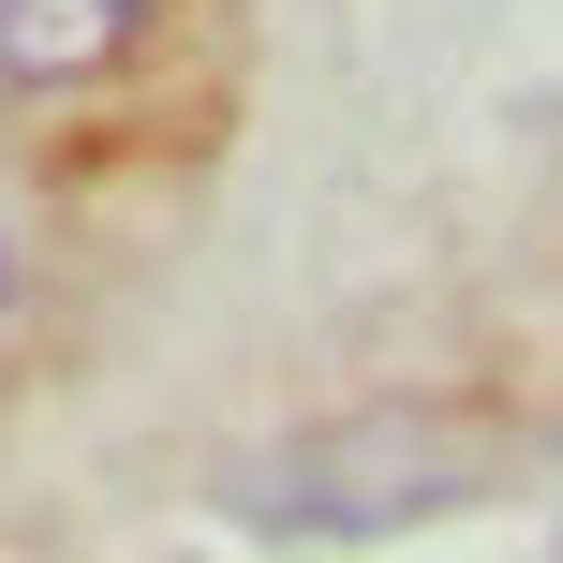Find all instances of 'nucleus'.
<instances>
[{
  "mask_svg": "<svg viewBox=\"0 0 563 563\" xmlns=\"http://www.w3.org/2000/svg\"><path fill=\"white\" fill-rule=\"evenodd\" d=\"M475 489H489L475 430H445V416H341L311 445H282L238 489V519L253 534H416V519L475 505Z\"/></svg>",
  "mask_w": 563,
  "mask_h": 563,
  "instance_id": "nucleus-1",
  "label": "nucleus"
},
{
  "mask_svg": "<svg viewBox=\"0 0 563 563\" xmlns=\"http://www.w3.org/2000/svg\"><path fill=\"white\" fill-rule=\"evenodd\" d=\"M148 30V0H0V75L15 89H89Z\"/></svg>",
  "mask_w": 563,
  "mask_h": 563,
  "instance_id": "nucleus-2",
  "label": "nucleus"
},
{
  "mask_svg": "<svg viewBox=\"0 0 563 563\" xmlns=\"http://www.w3.org/2000/svg\"><path fill=\"white\" fill-rule=\"evenodd\" d=\"M0 297H15V253H0Z\"/></svg>",
  "mask_w": 563,
  "mask_h": 563,
  "instance_id": "nucleus-3",
  "label": "nucleus"
}]
</instances>
